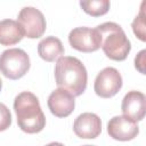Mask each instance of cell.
<instances>
[{
	"mask_svg": "<svg viewBox=\"0 0 146 146\" xmlns=\"http://www.w3.org/2000/svg\"><path fill=\"white\" fill-rule=\"evenodd\" d=\"M24 36V32L18 22L14 19L0 21V44L13 46L18 43Z\"/></svg>",
	"mask_w": 146,
	"mask_h": 146,
	"instance_id": "13",
	"label": "cell"
},
{
	"mask_svg": "<svg viewBox=\"0 0 146 146\" xmlns=\"http://www.w3.org/2000/svg\"><path fill=\"white\" fill-rule=\"evenodd\" d=\"M11 124V114L9 108L0 103V131L7 130Z\"/></svg>",
	"mask_w": 146,
	"mask_h": 146,
	"instance_id": "16",
	"label": "cell"
},
{
	"mask_svg": "<svg viewBox=\"0 0 146 146\" xmlns=\"http://www.w3.org/2000/svg\"><path fill=\"white\" fill-rule=\"evenodd\" d=\"M145 52H146L145 50H141L136 56V58H135V66L143 74H145V70H144V65H145Z\"/></svg>",
	"mask_w": 146,
	"mask_h": 146,
	"instance_id": "17",
	"label": "cell"
},
{
	"mask_svg": "<svg viewBox=\"0 0 146 146\" xmlns=\"http://www.w3.org/2000/svg\"><path fill=\"white\" fill-rule=\"evenodd\" d=\"M14 111L17 116V124L26 133H38L46 125V116L41 110L38 97L30 92L23 91L15 97Z\"/></svg>",
	"mask_w": 146,
	"mask_h": 146,
	"instance_id": "2",
	"label": "cell"
},
{
	"mask_svg": "<svg viewBox=\"0 0 146 146\" xmlns=\"http://www.w3.org/2000/svg\"><path fill=\"white\" fill-rule=\"evenodd\" d=\"M18 24L22 26L24 35L29 39H38L43 35L47 23L43 14L34 7H24L18 13Z\"/></svg>",
	"mask_w": 146,
	"mask_h": 146,
	"instance_id": "5",
	"label": "cell"
},
{
	"mask_svg": "<svg viewBox=\"0 0 146 146\" xmlns=\"http://www.w3.org/2000/svg\"><path fill=\"white\" fill-rule=\"evenodd\" d=\"M48 107L57 117H66L68 116L75 107L74 96L67 92L64 89L54 90L48 97Z\"/></svg>",
	"mask_w": 146,
	"mask_h": 146,
	"instance_id": "10",
	"label": "cell"
},
{
	"mask_svg": "<svg viewBox=\"0 0 146 146\" xmlns=\"http://www.w3.org/2000/svg\"><path fill=\"white\" fill-rule=\"evenodd\" d=\"M74 133L83 139H94L102 132V121L95 113H82L73 123Z\"/></svg>",
	"mask_w": 146,
	"mask_h": 146,
	"instance_id": "9",
	"label": "cell"
},
{
	"mask_svg": "<svg viewBox=\"0 0 146 146\" xmlns=\"http://www.w3.org/2000/svg\"><path fill=\"white\" fill-rule=\"evenodd\" d=\"M1 88H2V81L0 80V90H1Z\"/></svg>",
	"mask_w": 146,
	"mask_h": 146,
	"instance_id": "19",
	"label": "cell"
},
{
	"mask_svg": "<svg viewBox=\"0 0 146 146\" xmlns=\"http://www.w3.org/2000/svg\"><path fill=\"white\" fill-rule=\"evenodd\" d=\"M96 30L100 35V47L110 59L121 62L128 57L131 43L119 24L106 22L98 25Z\"/></svg>",
	"mask_w": 146,
	"mask_h": 146,
	"instance_id": "3",
	"label": "cell"
},
{
	"mask_svg": "<svg viewBox=\"0 0 146 146\" xmlns=\"http://www.w3.org/2000/svg\"><path fill=\"white\" fill-rule=\"evenodd\" d=\"M68 42L78 51L92 52L100 48V35L96 29L80 26L70 32Z\"/></svg>",
	"mask_w": 146,
	"mask_h": 146,
	"instance_id": "7",
	"label": "cell"
},
{
	"mask_svg": "<svg viewBox=\"0 0 146 146\" xmlns=\"http://www.w3.org/2000/svg\"><path fill=\"white\" fill-rule=\"evenodd\" d=\"M46 146H64L62 143H57V141H54V143H50V144H47Z\"/></svg>",
	"mask_w": 146,
	"mask_h": 146,
	"instance_id": "18",
	"label": "cell"
},
{
	"mask_svg": "<svg viewBox=\"0 0 146 146\" xmlns=\"http://www.w3.org/2000/svg\"><path fill=\"white\" fill-rule=\"evenodd\" d=\"M121 110L123 116L137 122L145 116V95L137 90L129 91L122 99Z\"/></svg>",
	"mask_w": 146,
	"mask_h": 146,
	"instance_id": "11",
	"label": "cell"
},
{
	"mask_svg": "<svg viewBox=\"0 0 146 146\" xmlns=\"http://www.w3.org/2000/svg\"><path fill=\"white\" fill-rule=\"evenodd\" d=\"M107 132L110 137L120 141H128L137 137L139 127L137 122L125 116H114L107 123Z\"/></svg>",
	"mask_w": 146,
	"mask_h": 146,
	"instance_id": "8",
	"label": "cell"
},
{
	"mask_svg": "<svg viewBox=\"0 0 146 146\" xmlns=\"http://www.w3.org/2000/svg\"><path fill=\"white\" fill-rule=\"evenodd\" d=\"M65 52L62 41L56 36H47L38 44V54L46 62H55L63 57Z\"/></svg>",
	"mask_w": 146,
	"mask_h": 146,
	"instance_id": "12",
	"label": "cell"
},
{
	"mask_svg": "<svg viewBox=\"0 0 146 146\" xmlns=\"http://www.w3.org/2000/svg\"><path fill=\"white\" fill-rule=\"evenodd\" d=\"M132 30L133 33L141 40L145 41V23H144V11L140 10V14L136 16V18L132 22Z\"/></svg>",
	"mask_w": 146,
	"mask_h": 146,
	"instance_id": "15",
	"label": "cell"
},
{
	"mask_svg": "<svg viewBox=\"0 0 146 146\" xmlns=\"http://www.w3.org/2000/svg\"><path fill=\"white\" fill-rule=\"evenodd\" d=\"M80 6L84 13L90 16L98 17L105 15L111 7L108 0H89V1H80Z\"/></svg>",
	"mask_w": 146,
	"mask_h": 146,
	"instance_id": "14",
	"label": "cell"
},
{
	"mask_svg": "<svg viewBox=\"0 0 146 146\" xmlns=\"http://www.w3.org/2000/svg\"><path fill=\"white\" fill-rule=\"evenodd\" d=\"M82 146H95V145H82Z\"/></svg>",
	"mask_w": 146,
	"mask_h": 146,
	"instance_id": "20",
	"label": "cell"
},
{
	"mask_svg": "<svg viewBox=\"0 0 146 146\" xmlns=\"http://www.w3.org/2000/svg\"><path fill=\"white\" fill-rule=\"evenodd\" d=\"M55 80L59 89H64L76 97L84 92L88 74L80 59L76 57L63 56L56 63Z\"/></svg>",
	"mask_w": 146,
	"mask_h": 146,
	"instance_id": "1",
	"label": "cell"
},
{
	"mask_svg": "<svg viewBox=\"0 0 146 146\" xmlns=\"http://www.w3.org/2000/svg\"><path fill=\"white\" fill-rule=\"evenodd\" d=\"M29 68L30 57L23 49L11 48L0 55V72L10 80L21 79L27 73Z\"/></svg>",
	"mask_w": 146,
	"mask_h": 146,
	"instance_id": "4",
	"label": "cell"
},
{
	"mask_svg": "<svg viewBox=\"0 0 146 146\" xmlns=\"http://www.w3.org/2000/svg\"><path fill=\"white\" fill-rule=\"evenodd\" d=\"M122 88V76L114 67L103 68L96 76L94 90L102 98H111L115 96Z\"/></svg>",
	"mask_w": 146,
	"mask_h": 146,
	"instance_id": "6",
	"label": "cell"
}]
</instances>
